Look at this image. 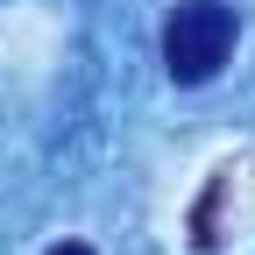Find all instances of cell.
<instances>
[{"mask_svg":"<svg viewBox=\"0 0 255 255\" xmlns=\"http://www.w3.org/2000/svg\"><path fill=\"white\" fill-rule=\"evenodd\" d=\"M43 255H92L85 241H57V248H43Z\"/></svg>","mask_w":255,"mask_h":255,"instance_id":"cell-2","label":"cell"},{"mask_svg":"<svg viewBox=\"0 0 255 255\" xmlns=\"http://www.w3.org/2000/svg\"><path fill=\"white\" fill-rule=\"evenodd\" d=\"M234 57V7L227 0H177L163 21V64L177 85H206Z\"/></svg>","mask_w":255,"mask_h":255,"instance_id":"cell-1","label":"cell"}]
</instances>
